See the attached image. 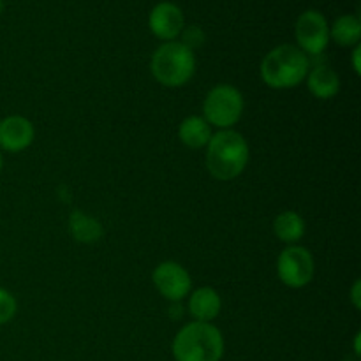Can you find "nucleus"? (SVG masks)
I'll list each match as a JSON object with an SVG mask.
<instances>
[{"label":"nucleus","mask_w":361,"mask_h":361,"mask_svg":"<svg viewBox=\"0 0 361 361\" xmlns=\"http://www.w3.org/2000/svg\"><path fill=\"white\" fill-rule=\"evenodd\" d=\"M351 302H353V305H355L356 310L361 309V281L360 279H356L355 284H353V288H351Z\"/></svg>","instance_id":"19"},{"label":"nucleus","mask_w":361,"mask_h":361,"mask_svg":"<svg viewBox=\"0 0 361 361\" xmlns=\"http://www.w3.org/2000/svg\"><path fill=\"white\" fill-rule=\"evenodd\" d=\"M16 298H14L7 289L0 288V326L7 324L9 321H13V317L16 316Z\"/></svg>","instance_id":"17"},{"label":"nucleus","mask_w":361,"mask_h":361,"mask_svg":"<svg viewBox=\"0 0 361 361\" xmlns=\"http://www.w3.org/2000/svg\"><path fill=\"white\" fill-rule=\"evenodd\" d=\"M4 13V0H0V14Z\"/></svg>","instance_id":"23"},{"label":"nucleus","mask_w":361,"mask_h":361,"mask_svg":"<svg viewBox=\"0 0 361 361\" xmlns=\"http://www.w3.org/2000/svg\"><path fill=\"white\" fill-rule=\"evenodd\" d=\"M295 35L298 48L307 56H319L330 44V25L323 13L309 9L296 20Z\"/></svg>","instance_id":"7"},{"label":"nucleus","mask_w":361,"mask_h":361,"mask_svg":"<svg viewBox=\"0 0 361 361\" xmlns=\"http://www.w3.org/2000/svg\"><path fill=\"white\" fill-rule=\"evenodd\" d=\"M148 27L152 34L161 41H176L185 27L183 11L175 2H159L148 16Z\"/></svg>","instance_id":"9"},{"label":"nucleus","mask_w":361,"mask_h":361,"mask_svg":"<svg viewBox=\"0 0 361 361\" xmlns=\"http://www.w3.org/2000/svg\"><path fill=\"white\" fill-rule=\"evenodd\" d=\"M274 233L281 242L296 245L305 235V221L298 212L284 210L275 217Z\"/></svg>","instance_id":"15"},{"label":"nucleus","mask_w":361,"mask_h":361,"mask_svg":"<svg viewBox=\"0 0 361 361\" xmlns=\"http://www.w3.org/2000/svg\"><path fill=\"white\" fill-rule=\"evenodd\" d=\"M224 349L222 331L215 324L200 321L185 324L171 344L175 361H221Z\"/></svg>","instance_id":"3"},{"label":"nucleus","mask_w":361,"mask_h":361,"mask_svg":"<svg viewBox=\"0 0 361 361\" xmlns=\"http://www.w3.org/2000/svg\"><path fill=\"white\" fill-rule=\"evenodd\" d=\"M222 309L221 295L214 288H197L189 296V314L194 321L200 323H212L217 319Z\"/></svg>","instance_id":"11"},{"label":"nucleus","mask_w":361,"mask_h":361,"mask_svg":"<svg viewBox=\"0 0 361 361\" xmlns=\"http://www.w3.org/2000/svg\"><path fill=\"white\" fill-rule=\"evenodd\" d=\"M69 233L76 242L90 245V243L99 242L102 238L104 229L95 217H90L81 210H74L69 215Z\"/></svg>","instance_id":"14"},{"label":"nucleus","mask_w":361,"mask_h":361,"mask_svg":"<svg viewBox=\"0 0 361 361\" xmlns=\"http://www.w3.org/2000/svg\"><path fill=\"white\" fill-rule=\"evenodd\" d=\"M180 37H182V44L187 46V48L190 49V51H194V49L201 48V46L204 44V41H207V35H204V30L201 27H197V25H190V27H183L182 34H180Z\"/></svg>","instance_id":"18"},{"label":"nucleus","mask_w":361,"mask_h":361,"mask_svg":"<svg viewBox=\"0 0 361 361\" xmlns=\"http://www.w3.org/2000/svg\"><path fill=\"white\" fill-rule=\"evenodd\" d=\"M316 271L314 257L302 245H288L277 257V275L284 286L302 289L310 284Z\"/></svg>","instance_id":"6"},{"label":"nucleus","mask_w":361,"mask_h":361,"mask_svg":"<svg viewBox=\"0 0 361 361\" xmlns=\"http://www.w3.org/2000/svg\"><path fill=\"white\" fill-rule=\"evenodd\" d=\"M360 56H361V46L356 44L355 49H353V69H355V73L361 74V63H360Z\"/></svg>","instance_id":"20"},{"label":"nucleus","mask_w":361,"mask_h":361,"mask_svg":"<svg viewBox=\"0 0 361 361\" xmlns=\"http://www.w3.org/2000/svg\"><path fill=\"white\" fill-rule=\"evenodd\" d=\"M35 129L28 118L21 115H11L0 120V150L18 154L34 143Z\"/></svg>","instance_id":"10"},{"label":"nucleus","mask_w":361,"mask_h":361,"mask_svg":"<svg viewBox=\"0 0 361 361\" xmlns=\"http://www.w3.org/2000/svg\"><path fill=\"white\" fill-rule=\"evenodd\" d=\"M155 80L168 88H180L192 80L196 73V56L180 41L162 42L150 62Z\"/></svg>","instance_id":"4"},{"label":"nucleus","mask_w":361,"mask_h":361,"mask_svg":"<svg viewBox=\"0 0 361 361\" xmlns=\"http://www.w3.org/2000/svg\"><path fill=\"white\" fill-rule=\"evenodd\" d=\"M360 337L361 335L356 334V337H355V353L356 355H360Z\"/></svg>","instance_id":"21"},{"label":"nucleus","mask_w":361,"mask_h":361,"mask_svg":"<svg viewBox=\"0 0 361 361\" xmlns=\"http://www.w3.org/2000/svg\"><path fill=\"white\" fill-rule=\"evenodd\" d=\"M2 164H4V161H2V150H0V173H2Z\"/></svg>","instance_id":"22"},{"label":"nucleus","mask_w":361,"mask_h":361,"mask_svg":"<svg viewBox=\"0 0 361 361\" xmlns=\"http://www.w3.org/2000/svg\"><path fill=\"white\" fill-rule=\"evenodd\" d=\"M305 81L310 94L316 99H321V101L334 99L338 94V90H341V78H338V74L331 67L324 66V63L310 67Z\"/></svg>","instance_id":"12"},{"label":"nucleus","mask_w":361,"mask_h":361,"mask_svg":"<svg viewBox=\"0 0 361 361\" xmlns=\"http://www.w3.org/2000/svg\"><path fill=\"white\" fill-rule=\"evenodd\" d=\"M337 42L338 46H356L361 39V23L356 14H342L330 27V41Z\"/></svg>","instance_id":"16"},{"label":"nucleus","mask_w":361,"mask_h":361,"mask_svg":"<svg viewBox=\"0 0 361 361\" xmlns=\"http://www.w3.org/2000/svg\"><path fill=\"white\" fill-rule=\"evenodd\" d=\"M310 60L298 46L281 44L270 49L261 62V80L275 90L295 88L305 81Z\"/></svg>","instance_id":"2"},{"label":"nucleus","mask_w":361,"mask_h":361,"mask_svg":"<svg viewBox=\"0 0 361 361\" xmlns=\"http://www.w3.org/2000/svg\"><path fill=\"white\" fill-rule=\"evenodd\" d=\"M207 169L215 180L229 182L245 171L249 164V143L235 129L212 134L207 145Z\"/></svg>","instance_id":"1"},{"label":"nucleus","mask_w":361,"mask_h":361,"mask_svg":"<svg viewBox=\"0 0 361 361\" xmlns=\"http://www.w3.org/2000/svg\"><path fill=\"white\" fill-rule=\"evenodd\" d=\"M245 109L242 92L233 85H217L207 94L203 101V118L210 127L219 130L233 129L240 122Z\"/></svg>","instance_id":"5"},{"label":"nucleus","mask_w":361,"mask_h":361,"mask_svg":"<svg viewBox=\"0 0 361 361\" xmlns=\"http://www.w3.org/2000/svg\"><path fill=\"white\" fill-rule=\"evenodd\" d=\"M212 127L203 116L190 115L182 120L178 127V137L187 148L192 150H200V148H207L208 141L212 137Z\"/></svg>","instance_id":"13"},{"label":"nucleus","mask_w":361,"mask_h":361,"mask_svg":"<svg viewBox=\"0 0 361 361\" xmlns=\"http://www.w3.org/2000/svg\"><path fill=\"white\" fill-rule=\"evenodd\" d=\"M152 281H154L159 295L173 303L182 302L192 291L190 274L176 261H162V263H159L155 267L154 274H152Z\"/></svg>","instance_id":"8"}]
</instances>
